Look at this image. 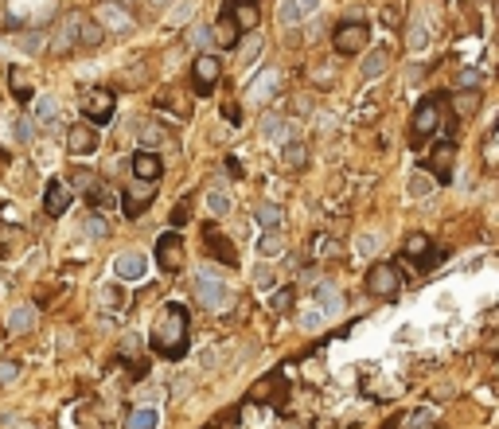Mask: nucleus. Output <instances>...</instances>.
Returning a JSON list of instances; mask_svg holds the SVG:
<instances>
[{
    "label": "nucleus",
    "instance_id": "22",
    "mask_svg": "<svg viewBox=\"0 0 499 429\" xmlns=\"http://www.w3.org/2000/svg\"><path fill=\"white\" fill-rule=\"evenodd\" d=\"M211 39H215V43H219V47H227V51H230V47H238V39H242V31H238V24H235V20H230V12L215 20V28H211Z\"/></svg>",
    "mask_w": 499,
    "mask_h": 429
},
{
    "label": "nucleus",
    "instance_id": "33",
    "mask_svg": "<svg viewBox=\"0 0 499 429\" xmlns=\"http://www.w3.org/2000/svg\"><path fill=\"white\" fill-rule=\"evenodd\" d=\"M86 203H90V207H113L110 187H106V184H98V180H94V184L86 187Z\"/></svg>",
    "mask_w": 499,
    "mask_h": 429
},
{
    "label": "nucleus",
    "instance_id": "13",
    "mask_svg": "<svg viewBox=\"0 0 499 429\" xmlns=\"http://www.w3.org/2000/svg\"><path fill=\"white\" fill-rule=\"evenodd\" d=\"M71 203H74L71 184H66V180H51V184H47V192H43V211L51 214V219H59V214L71 211Z\"/></svg>",
    "mask_w": 499,
    "mask_h": 429
},
{
    "label": "nucleus",
    "instance_id": "56",
    "mask_svg": "<svg viewBox=\"0 0 499 429\" xmlns=\"http://www.w3.org/2000/svg\"><path fill=\"white\" fill-rule=\"evenodd\" d=\"M254 277H257V289H273V274H269V269H254Z\"/></svg>",
    "mask_w": 499,
    "mask_h": 429
},
{
    "label": "nucleus",
    "instance_id": "17",
    "mask_svg": "<svg viewBox=\"0 0 499 429\" xmlns=\"http://www.w3.org/2000/svg\"><path fill=\"white\" fill-rule=\"evenodd\" d=\"M66 148H71L74 156L94 153V148H98V129L90 125V121H86V125H71V129H66Z\"/></svg>",
    "mask_w": 499,
    "mask_h": 429
},
{
    "label": "nucleus",
    "instance_id": "35",
    "mask_svg": "<svg viewBox=\"0 0 499 429\" xmlns=\"http://www.w3.org/2000/svg\"><path fill=\"white\" fill-rule=\"evenodd\" d=\"M309 254H320V258H336V254H339V242H336V238H328V234H316L312 242H309Z\"/></svg>",
    "mask_w": 499,
    "mask_h": 429
},
{
    "label": "nucleus",
    "instance_id": "1",
    "mask_svg": "<svg viewBox=\"0 0 499 429\" xmlns=\"http://www.w3.org/2000/svg\"><path fill=\"white\" fill-rule=\"evenodd\" d=\"M187 336H191V312H187V304H180V301L164 304V309L156 312V320H153V336H148L153 356L156 359H168V363L184 359L187 356Z\"/></svg>",
    "mask_w": 499,
    "mask_h": 429
},
{
    "label": "nucleus",
    "instance_id": "39",
    "mask_svg": "<svg viewBox=\"0 0 499 429\" xmlns=\"http://www.w3.org/2000/svg\"><path fill=\"white\" fill-rule=\"evenodd\" d=\"M426 250H429V238H426V234H410V238H406V246H402V254H406L410 262H418Z\"/></svg>",
    "mask_w": 499,
    "mask_h": 429
},
{
    "label": "nucleus",
    "instance_id": "61",
    "mask_svg": "<svg viewBox=\"0 0 499 429\" xmlns=\"http://www.w3.org/2000/svg\"><path fill=\"white\" fill-rule=\"evenodd\" d=\"M148 4H153V8H160V4H168V0H148Z\"/></svg>",
    "mask_w": 499,
    "mask_h": 429
},
{
    "label": "nucleus",
    "instance_id": "27",
    "mask_svg": "<svg viewBox=\"0 0 499 429\" xmlns=\"http://www.w3.org/2000/svg\"><path fill=\"white\" fill-rule=\"evenodd\" d=\"M257 254H262V258H281V254H285V238H281V230H265V234L257 238Z\"/></svg>",
    "mask_w": 499,
    "mask_h": 429
},
{
    "label": "nucleus",
    "instance_id": "38",
    "mask_svg": "<svg viewBox=\"0 0 499 429\" xmlns=\"http://www.w3.org/2000/svg\"><path fill=\"white\" fill-rule=\"evenodd\" d=\"M160 141H164V125H160V121H145V125H140V145L153 148Z\"/></svg>",
    "mask_w": 499,
    "mask_h": 429
},
{
    "label": "nucleus",
    "instance_id": "42",
    "mask_svg": "<svg viewBox=\"0 0 499 429\" xmlns=\"http://www.w3.org/2000/svg\"><path fill=\"white\" fill-rule=\"evenodd\" d=\"M187 219H191V200H180L176 207H172V227H187Z\"/></svg>",
    "mask_w": 499,
    "mask_h": 429
},
{
    "label": "nucleus",
    "instance_id": "7",
    "mask_svg": "<svg viewBox=\"0 0 499 429\" xmlns=\"http://www.w3.org/2000/svg\"><path fill=\"white\" fill-rule=\"evenodd\" d=\"M156 200V184H148V180H137V184H129L125 187V195H121V211H125V219H140L145 214V207Z\"/></svg>",
    "mask_w": 499,
    "mask_h": 429
},
{
    "label": "nucleus",
    "instance_id": "10",
    "mask_svg": "<svg viewBox=\"0 0 499 429\" xmlns=\"http://www.w3.org/2000/svg\"><path fill=\"white\" fill-rule=\"evenodd\" d=\"M113 94L110 90H90L86 98H82V113H86V121H94V125H106V121L113 118Z\"/></svg>",
    "mask_w": 499,
    "mask_h": 429
},
{
    "label": "nucleus",
    "instance_id": "50",
    "mask_svg": "<svg viewBox=\"0 0 499 429\" xmlns=\"http://www.w3.org/2000/svg\"><path fill=\"white\" fill-rule=\"evenodd\" d=\"M289 110H293L297 118H304V113H312V98H309V94H297V98H293V105H289Z\"/></svg>",
    "mask_w": 499,
    "mask_h": 429
},
{
    "label": "nucleus",
    "instance_id": "63",
    "mask_svg": "<svg viewBox=\"0 0 499 429\" xmlns=\"http://www.w3.org/2000/svg\"><path fill=\"white\" fill-rule=\"evenodd\" d=\"M230 4H242V0H230Z\"/></svg>",
    "mask_w": 499,
    "mask_h": 429
},
{
    "label": "nucleus",
    "instance_id": "49",
    "mask_svg": "<svg viewBox=\"0 0 499 429\" xmlns=\"http://www.w3.org/2000/svg\"><path fill=\"white\" fill-rule=\"evenodd\" d=\"M20 47H24V51H39V47H43V36H39V31H24Z\"/></svg>",
    "mask_w": 499,
    "mask_h": 429
},
{
    "label": "nucleus",
    "instance_id": "18",
    "mask_svg": "<svg viewBox=\"0 0 499 429\" xmlns=\"http://www.w3.org/2000/svg\"><path fill=\"white\" fill-rule=\"evenodd\" d=\"M199 301L207 304V309H219V304H230V293H227V285L222 281H215L211 274H199Z\"/></svg>",
    "mask_w": 499,
    "mask_h": 429
},
{
    "label": "nucleus",
    "instance_id": "58",
    "mask_svg": "<svg viewBox=\"0 0 499 429\" xmlns=\"http://www.w3.org/2000/svg\"><path fill=\"white\" fill-rule=\"evenodd\" d=\"M227 172H230V176H242V164H238V156H227Z\"/></svg>",
    "mask_w": 499,
    "mask_h": 429
},
{
    "label": "nucleus",
    "instance_id": "43",
    "mask_svg": "<svg viewBox=\"0 0 499 429\" xmlns=\"http://www.w3.org/2000/svg\"><path fill=\"white\" fill-rule=\"evenodd\" d=\"M86 234L90 238H106V234H110V227H106L102 214H86Z\"/></svg>",
    "mask_w": 499,
    "mask_h": 429
},
{
    "label": "nucleus",
    "instance_id": "15",
    "mask_svg": "<svg viewBox=\"0 0 499 429\" xmlns=\"http://www.w3.org/2000/svg\"><path fill=\"white\" fill-rule=\"evenodd\" d=\"M129 168H133V176H137V180L156 184V180H160V172H164V164H160V156H156L153 148H140V153L129 156Z\"/></svg>",
    "mask_w": 499,
    "mask_h": 429
},
{
    "label": "nucleus",
    "instance_id": "8",
    "mask_svg": "<svg viewBox=\"0 0 499 429\" xmlns=\"http://www.w3.org/2000/svg\"><path fill=\"white\" fill-rule=\"evenodd\" d=\"M285 394H289L285 371H273V375H265L262 383L250 391V402H269V406H281V402H285Z\"/></svg>",
    "mask_w": 499,
    "mask_h": 429
},
{
    "label": "nucleus",
    "instance_id": "23",
    "mask_svg": "<svg viewBox=\"0 0 499 429\" xmlns=\"http://www.w3.org/2000/svg\"><path fill=\"white\" fill-rule=\"evenodd\" d=\"M230 20L238 24V31H254L257 20H262V12H257L254 0H242V4H230Z\"/></svg>",
    "mask_w": 499,
    "mask_h": 429
},
{
    "label": "nucleus",
    "instance_id": "29",
    "mask_svg": "<svg viewBox=\"0 0 499 429\" xmlns=\"http://www.w3.org/2000/svg\"><path fill=\"white\" fill-rule=\"evenodd\" d=\"M125 429H156V410L153 406H137L125 418Z\"/></svg>",
    "mask_w": 499,
    "mask_h": 429
},
{
    "label": "nucleus",
    "instance_id": "47",
    "mask_svg": "<svg viewBox=\"0 0 499 429\" xmlns=\"http://www.w3.org/2000/svg\"><path fill=\"white\" fill-rule=\"evenodd\" d=\"M137 348H140V340L133 332H125L121 336V359H133V356H137Z\"/></svg>",
    "mask_w": 499,
    "mask_h": 429
},
{
    "label": "nucleus",
    "instance_id": "5",
    "mask_svg": "<svg viewBox=\"0 0 499 429\" xmlns=\"http://www.w3.org/2000/svg\"><path fill=\"white\" fill-rule=\"evenodd\" d=\"M398 285H402V277H398L394 262H374V266L367 269V293H374V296H394Z\"/></svg>",
    "mask_w": 499,
    "mask_h": 429
},
{
    "label": "nucleus",
    "instance_id": "2",
    "mask_svg": "<svg viewBox=\"0 0 499 429\" xmlns=\"http://www.w3.org/2000/svg\"><path fill=\"white\" fill-rule=\"evenodd\" d=\"M441 125L453 129V125H456V118H445V94H426V98L418 102V110H413V121H410V129H413V145H421L429 133H437Z\"/></svg>",
    "mask_w": 499,
    "mask_h": 429
},
{
    "label": "nucleus",
    "instance_id": "3",
    "mask_svg": "<svg viewBox=\"0 0 499 429\" xmlns=\"http://www.w3.org/2000/svg\"><path fill=\"white\" fill-rule=\"evenodd\" d=\"M367 39H371V28L363 20H344L336 28V36H331V43H336V55H359L363 47H367Z\"/></svg>",
    "mask_w": 499,
    "mask_h": 429
},
{
    "label": "nucleus",
    "instance_id": "34",
    "mask_svg": "<svg viewBox=\"0 0 499 429\" xmlns=\"http://www.w3.org/2000/svg\"><path fill=\"white\" fill-rule=\"evenodd\" d=\"M301 4L297 0H277V24H285V28H293L297 20H301Z\"/></svg>",
    "mask_w": 499,
    "mask_h": 429
},
{
    "label": "nucleus",
    "instance_id": "48",
    "mask_svg": "<svg viewBox=\"0 0 499 429\" xmlns=\"http://www.w3.org/2000/svg\"><path fill=\"white\" fill-rule=\"evenodd\" d=\"M102 301L113 304V309H121V304H125V293H121L118 285H106V289H102Z\"/></svg>",
    "mask_w": 499,
    "mask_h": 429
},
{
    "label": "nucleus",
    "instance_id": "30",
    "mask_svg": "<svg viewBox=\"0 0 499 429\" xmlns=\"http://www.w3.org/2000/svg\"><path fill=\"white\" fill-rule=\"evenodd\" d=\"M31 324H36V309H31V304H20V309L8 316V332H28Z\"/></svg>",
    "mask_w": 499,
    "mask_h": 429
},
{
    "label": "nucleus",
    "instance_id": "21",
    "mask_svg": "<svg viewBox=\"0 0 499 429\" xmlns=\"http://www.w3.org/2000/svg\"><path fill=\"white\" fill-rule=\"evenodd\" d=\"M316 309L324 312V316H339L344 312V296H339V289L331 285V281H324V285H316Z\"/></svg>",
    "mask_w": 499,
    "mask_h": 429
},
{
    "label": "nucleus",
    "instance_id": "14",
    "mask_svg": "<svg viewBox=\"0 0 499 429\" xmlns=\"http://www.w3.org/2000/svg\"><path fill=\"white\" fill-rule=\"evenodd\" d=\"M31 121H36L39 129H47V133H59L63 129V110L55 98H36L31 102Z\"/></svg>",
    "mask_w": 499,
    "mask_h": 429
},
{
    "label": "nucleus",
    "instance_id": "40",
    "mask_svg": "<svg viewBox=\"0 0 499 429\" xmlns=\"http://www.w3.org/2000/svg\"><path fill=\"white\" fill-rule=\"evenodd\" d=\"M445 258H448V250H433V246H429V250L421 254V258L413 262V266H418V269H426V274H429V269H437V266H441V262H445Z\"/></svg>",
    "mask_w": 499,
    "mask_h": 429
},
{
    "label": "nucleus",
    "instance_id": "37",
    "mask_svg": "<svg viewBox=\"0 0 499 429\" xmlns=\"http://www.w3.org/2000/svg\"><path fill=\"white\" fill-rule=\"evenodd\" d=\"M98 16H102L106 24H113L118 31H129V28H133L129 16H121V12H118V4H102V12H98Z\"/></svg>",
    "mask_w": 499,
    "mask_h": 429
},
{
    "label": "nucleus",
    "instance_id": "53",
    "mask_svg": "<svg viewBox=\"0 0 499 429\" xmlns=\"http://www.w3.org/2000/svg\"><path fill=\"white\" fill-rule=\"evenodd\" d=\"M66 184H78V187H90V184H94V176H90V172H86V168H74V172H71V180H66Z\"/></svg>",
    "mask_w": 499,
    "mask_h": 429
},
{
    "label": "nucleus",
    "instance_id": "11",
    "mask_svg": "<svg viewBox=\"0 0 499 429\" xmlns=\"http://www.w3.org/2000/svg\"><path fill=\"white\" fill-rule=\"evenodd\" d=\"M203 246H207V254H211L215 262H222V266H238V250H235V242H230L222 230L203 227Z\"/></svg>",
    "mask_w": 499,
    "mask_h": 429
},
{
    "label": "nucleus",
    "instance_id": "9",
    "mask_svg": "<svg viewBox=\"0 0 499 429\" xmlns=\"http://www.w3.org/2000/svg\"><path fill=\"white\" fill-rule=\"evenodd\" d=\"M219 74H222V63L215 59V55H199L195 67H191V82H195V94H199V98L211 94L215 82H219Z\"/></svg>",
    "mask_w": 499,
    "mask_h": 429
},
{
    "label": "nucleus",
    "instance_id": "4",
    "mask_svg": "<svg viewBox=\"0 0 499 429\" xmlns=\"http://www.w3.org/2000/svg\"><path fill=\"white\" fill-rule=\"evenodd\" d=\"M156 266L164 274H180V266H184V238H180V230H168V234L156 238Z\"/></svg>",
    "mask_w": 499,
    "mask_h": 429
},
{
    "label": "nucleus",
    "instance_id": "51",
    "mask_svg": "<svg viewBox=\"0 0 499 429\" xmlns=\"http://www.w3.org/2000/svg\"><path fill=\"white\" fill-rule=\"evenodd\" d=\"M31 133H36V121H28V118L16 121V141H31Z\"/></svg>",
    "mask_w": 499,
    "mask_h": 429
},
{
    "label": "nucleus",
    "instance_id": "41",
    "mask_svg": "<svg viewBox=\"0 0 499 429\" xmlns=\"http://www.w3.org/2000/svg\"><path fill=\"white\" fill-rule=\"evenodd\" d=\"M285 129H289V125L277 118V113H265V118H262V133L273 137V141H277V137H285Z\"/></svg>",
    "mask_w": 499,
    "mask_h": 429
},
{
    "label": "nucleus",
    "instance_id": "20",
    "mask_svg": "<svg viewBox=\"0 0 499 429\" xmlns=\"http://www.w3.org/2000/svg\"><path fill=\"white\" fill-rule=\"evenodd\" d=\"M113 269H118L121 281H140V277L148 274V258L145 254H121V258L113 262Z\"/></svg>",
    "mask_w": 499,
    "mask_h": 429
},
{
    "label": "nucleus",
    "instance_id": "55",
    "mask_svg": "<svg viewBox=\"0 0 499 429\" xmlns=\"http://www.w3.org/2000/svg\"><path fill=\"white\" fill-rule=\"evenodd\" d=\"M426 192H429V180H426V176H413V184H410V195H418V200H421Z\"/></svg>",
    "mask_w": 499,
    "mask_h": 429
},
{
    "label": "nucleus",
    "instance_id": "46",
    "mask_svg": "<svg viewBox=\"0 0 499 429\" xmlns=\"http://www.w3.org/2000/svg\"><path fill=\"white\" fill-rule=\"evenodd\" d=\"M207 207H211L215 214H227L230 211V200L222 192H211V195H207Z\"/></svg>",
    "mask_w": 499,
    "mask_h": 429
},
{
    "label": "nucleus",
    "instance_id": "24",
    "mask_svg": "<svg viewBox=\"0 0 499 429\" xmlns=\"http://www.w3.org/2000/svg\"><path fill=\"white\" fill-rule=\"evenodd\" d=\"M102 39H106V31H102V24L98 20H90V16H82V24H78V47H102Z\"/></svg>",
    "mask_w": 499,
    "mask_h": 429
},
{
    "label": "nucleus",
    "instance_id": "36",
    "mask_svg": "<svg viewBox=\"0 0 499 429\" xmlns=\"http://www.w3.org/2000/svg\"><path fill=\"white\" fill-rule=\"evenodd\" d=\"M156 110H168V113H176L180 121H187V118H191V105L176 102V94H164V98H156Z\"/></svg>",
    "mask_w": 499,
    "mask_h": 429
},
{
    "label": "nucleus",
    "instance_id": "57",
    "mask_svg": "<svg viewBox=\"0 0 499 429\" xmlns=\"http://www.w3.org/2000/svg\"><path fill=\"white\" fill-rule=\"evenodd\" d=\"M461 86H480V74L476 71H461Z\"/></svg>",
    "mask_w": 499,
    "mask_h": 429
},
{
    "label": "nucleus",
    "instance_id": "31",
    "mask_svg": "<svg viewBox=\"0 0 499 429\" xmlns=\"http://www.w3.org/2000/svg\"><path fill=\"white\" fill-rule=\"evenodd\" d=\"M390 67V51H374V55H367V59H363V78H379L382 71Z\"/></svg>",
    "mask_w": 499,
    "mask_h": 429
},
{
    "label": "nucleus",
    "instance_id": "52",
    "mask_svg": "<svg viewBox=\"0 0 499 429\" xmlns=\"http://www.w3.org/2000/svg\"><path fill=\"white\" fill-rule=\"evenodd\" d=\"M16 375H20V363H12V359L0 363V383H12Z\"/></svg>",
    "mask_w": 499,
    "mask_h": 429
},
{
    "label": "nucleus",
    "instance_id": "26",
    "mask_svg": "<svg viewBox=\"0 0 499 429\" xmlns=\"http://www.w3.org/2000/svg\"><path fill=\"white\" fill-rule=\"evenodd\" d=\"M8 86H12V98H16L20 105L31 102V82H28V74H24V67H12V71H8Z\"/></svg>",
    "mask_w": 499,
    "mask_h": 429
},
{
    "label": "nucleus",
    "instance_id": "59",
    "mask_svg": "<svg viewBox=\"0 0 499 429\" xmlns=\"http://www.w3.org/2000/svg\"><path fill=\"white\" fill-rule=\"evenodd\" d=\"M297 4H301V12H316V8H320V0H297Z\"/></svg>",
    "mask_w": 499,
    "mask_h": 429
},
{
    "label": "nucleus",
    "instance_id": "62",
    "mask_svg": "<svg viewBox=\"0 0 499 429\" xmlns=\"http://www.w3.org/2000/svg\"><path fill=\"white\" fill-rule=\"evenodd\" d=\"M285 429H301V425H297V422H285Z\"/></svg>",
    "mask_w": 499,
    "mask_h": 429
},
{
    "label": "nucleus",
    "instance_id": "44",
    "mask_svg": "<svg viewBox=\"0 0 499 429\" xmlns=\"http://www.w3.org/2000/svg\"><path fill=\"white\" fill-rule=\"evenodd\" d=\"M429 422H433V410H429V406H421V410H413V418L406 422V429H426Z\"/></svg>",
    "mask_w": 499,
    "mask_h": 429
},
{
    "label": "nucleus",
    "instance_id": "32",
    "mask_svg": "<svg viewBox=\"0 0 499 429\" xmlns=\"http://www.w3.org/2000/svg\"><path fill=\"white\" fill-rule=\"evenodd\" d=\"M269 304H273V312H281V316H285V312H293V304H297V293H293V285H281L277 293L269 296Z\"/></svg>",
    "mask_w": 499,
    "mask_h": 429
},
{
    "label": "nucleus",
    "instance_id": "19",
    "mask_svg": "<svg viewBox=\"0 0 499 429\" xmlns=\"http://www.w3.org/2000/svg\"><path fill=\"white\" fill-rule=\"evenodd\" d=\"M277 86H281V74H277V71H265L262 78H254V82H250L246 98H250L254 105H265V102L273 98V90H277Z\"/></svg>",
    "mask_w": 499,
    "mask_h": 429
},
{
    "label": "nucleus",
    "instance_id": "6",
    "mask_svg": "<svg viewBox=\"0 0 499 429\" xmlns=\"http://www.w3.org/2000/svg\"><path fill=\"white\" fill-rule=\"evenodd\" d=\"M78 24H82V12H66L59 24H55V31H51V55H66V51H74L78 47Z\"/></svg>",
    "mask_w": 499,
    "mask_h": 429
},
{
    "label": "nucleus",
    "instance_id": "28",
    "mask_svg": "<svg viewBox=\"0 0 499 429\" xmlns=\"http://www.w3.org/2000/svg\"><path fill=\"white\" fill-rule=\"evenodd\" d=\"M304 160H309V148H304L301 141H293V145L281 148V164H285V168L301 172V168H304Z\"/></svg>",
    "mask_w": 499,
    "mask_h": 429
},
{
    "label": "nucleus",
    "instance_id": "54",
    "mask_svg": "<svg viewBox=\"0 0 499 429\" xmlns=\"http://www.w3.org/2000/svg\"><path fill=\"white\" fill-rule=\"evenodd\" d=\"M191 43H195V47H207V43H211V28H195V31H191Z\"/></svg>",
    "mask_w": 499,
    "mask_h": 429
},
{
    "label": "nucleus",
    "instance_id": "45",
    "mask_svg": "<svg viewBox=\"0 0 499 429\" xmlns=\"http://www.w3.org/2000/svg\"><path fill=\"white\" fill-rule=\"evenodd\" d=\"M495 141H499V133L492 129V133L484 137V168H495Z\"/></svg>",
    "mask_w": 499,
    "mask_h": 429
},
{
    "label": "nucleus",
    "instance_id": "12",
    "mask_svg": "<svg viewBox=\"0 0 499 429\" xmlns=\"http://www.w3.org/2000/svg\"><path fill=\"white\" fill-rule=\"evenodd\" d=\"M453 156H456V145L448 141V137L437 141L433 148H429V156H426V172H433L441 184H445V180L453 176Z\"/></svg>",
    "mask_w": 499,
    "mask_h": 429
},
{
    "label": "nucleus",
    "instance_id": "25",
    "mask_svg": "<svg viewBox=\"0 0 499 429\" xmlns=\"http://www.w3.org/2000/svg\"><path fill=\"white\" fill-rule=\"evenodd\" d=\"M254 219L262 222L265 230H281V227H285V211H281L277 203H257V207H254Z\"/></svg>",
    "mask_w": 499,
    "mask_h": 429
},
{
    "label": "nucleus",
    "instance_id": "60",
    "mask_svg": "<svg viewBox=\"0 0 499 429\" xmlns=\"http://www.w3.org/2000/svg\"><path fill=\"white\" fill-rule=\"evenodd\" d=\"M4 168H8V153L0 148V172H4Z\"/></svg>",
    "mask_w": 499,
    "mask_h": 429
},
{
    "label": "nucleus",
    "instance_id": "16",
    "mask_svg": "<svg viewBox=\"0 0 499 429\" xmlns=\"http://www.w3.org/2000/svg\"><path fill=\"white\" fill-rule=\"evenodd\" d=\"M445 102L453 105V118H456V121L476 118V113H480V90H476V86H461L456 94H448Z\"/></svg>",
    "mask_w": 499,
    "mask_h": 429
}]
</instances>
